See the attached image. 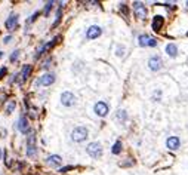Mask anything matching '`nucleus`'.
<instances>
[{
	"instance_id": "f257e3e1",
	"label": "nucleus",
	"mask_w": 188,
	"mask_h": 175,
	"mask_svg": "<svg viewBox=\"0 0 188 175\" xmlns=\"http://www.w3.org/2000/svg\"><path fill=\"white\" fill-rule=\"evenodd\" d=\"M89 135V131L85 126H77V128L73 129V132H71V140L76 141V142H82V141H85L88 138Z\"/></svg>"
},
{
	"instance_id": "f03ea898",
	"label": "nucleus",
	"mask_w": 188,
	"mask_h": 175,
	"mask_svg": "<svg viewBox=\"0 0 188 175\" xmlns=\"http://www.w3.org/2000/svg\"><path fill=\"white\" fill-rule=\"evenodd\" d=\"M86 152H88L89 156H92L93 159H98L102 156V147H101L99 142H90L88 145V149H86Z\"/></svg>"
},
{
	"instance_id": "7ed1b4c3",
	"label": "nucleus",
	"mask_w": 188,
	"mask_h": 175,
	"mask_svg": "<svg viewBox=\"0 0 188 175\" xmlns=\"http://www.w3.org/2000/svg\"><path fill=\"white\" fill-rule=\"evenodd\" d=\"M138 43H139V46H151L154 47L157 46V40H155L154 37H150L148 34H141L138 37Z\"/></svg>"
},
{
	"instance_id": "20e7f679",
	"label": "nucleus",
	"mask_w": 188,
	"mask_h": 175,
	"mask_svg": "<svg viewBox=\"0 0 188 175\" xmlns=\"http://www.w3.org/2000/svg\"><path fill=\"white\" fill-rule=\"evenodd\" d=\"M133 13H135V16L138 19H145L147 18V9H145L144 5L139 3V2H135L133 3Z\"/></svg>"
},
{
	"instance_id": "39448f33",
	"label": "nucleus",
	"mask_w": 188,
	"mask_h": 175,
	"mask_svg": "<svg viewBox=\"0 0 188 175\" xmlns=\"http://www.w3.org/2000/svg\"><path fill=\"white\" fill-rule=\"evenodd\" d=\"M148 67H150L151 71H158L163 67V61H162V58L158 55H154V57H151L148 59Z\"/></svg>"
},
{
	"instance_id": "423d86ee",
	"label": "nucleus",
	"mask_w": 188,
	"mask_h": 175,
	"mask_svg": "<svg viewBox=\"0 0 188 175\" xmlns=\"http://www.w3.org/2000/svg\"><path fill=\"white\" fill-rule=\"evenodd\" d=\"M101 34H102V28L98 27V25H92V27H89L86 30V39H89V40L98 39Z\"/></svg>"
},
{
	"instance_id": "0eeeda50",
	"label": "nucleus",
	"mask_w": 188,
	"mask_h": 175,
	"mask_svg": "<svg viewBox=\"0 0 188 175\" xmlns=\"http://www.w3.org/2000/svg\"><path fill=\"white\" fill-rule=\"evenodd\" d=\"M93 110H95V113L98 114L99 117H105L108 114V104L107 103H104V101H99V103H96L95 107H93Z\"/></svg>"
},
{
	"instance_id": "6e6552de",
	"label": "nucleus",
	"mask_w": 188,
	"mask_h": 175,
	"mask_svg": "<svg viewBox=\"0 0 188 175\" xmlns=\"http://www.w3.org/2000/svg\"><path fill=\"white\" fill-rule=\"evenodd\" d=\"M54 82H55V74L46 73V74H43V76L37 80V85H40V86H50Z\"/></svg>"
},
{
	"instance_id": "1a4fd4ad",
	"label": "nucleus",
	"mask_w": 188,
	"mask_h": 175,
	"mask_svg": "<svg viewBox=\"0 0 188 175\" xmlns=\"http://www.w3.org/2000/svg\"><path fill=\"white\" fill-rule=\"evenodd\" d=\"M74 101H76V98H74V95L71 92H64L61 95V103H62V105H65V107L74 105Z\"/></svg>"
},
{
	"instance_id": "9d476101",
	"label": "nucleus",
	"mask_w": 188,
	"mask_h": 175,
	"mask_svg": "<svg viewBox=\"0 0 188 175\" xmlns=\"http://www.w3.org/2000/svg\"><path fill=\"white\" fill-rule=\"evenodd\" d=\"M181 145V140L178 137H169L166 141V147L169 150H178Z\"/></svg>"
},
{
	"instance_id": "9b49d317",
	"label": "nucleus",
	"mask_w": 188,
	"mask_h": 175,
	"mask_svg": "<svg viewBox=\"0 0 188 175\" xmlns=\"http://www.w3.org/2000/svg\"><path fill=\"white\" fill-rule=\"evenodd\" d=\"M163 24H165V19H163V16H160V15H155L154 18H153L151 27H153V30H154L155 33H157V31H160V30L163 28Z\"/></svg>"
},
{
	"instance_id": "f8f14e48",
	"label": "nucleus",
	"mask_w": 188,
	"mask_h": 175,
	"mask_svg": "<svg viewBox=\"0 0 188 175\" xmlns=\"http://www.w3.org/2000/svg\"><path fill=\"white\" fill-rule=\"evenodd\" d=\"M28 129H30V126H28V119H27V116H21L19 120H18V131L22 132V134H27Z\"/></svg>"
},
{
	"instance_id": "ddd939ff",
	"label": "nucleus",
	"mask_w": 188,
	"mask_h": 175,
	"mask_svg": "<svg viewBox=\"0 0 188 175\" xmlns=\"http://www.w3.org/2000/svg\"><path fill=\"white\" fill-rule=\"evenodd\" d=\"M47 163L50 165V166H54V168H58L59 165L62 163V159H61V156H58V154H50V156L47 157Z\"/></svg>"
},
{
	"instance_id": "4468645a",
	"label": "nucleus",
	"mask_w": 188,
	"mask_h": 175,
	"mask_svg": "<svg viewBox=\"0 0 188 175\" xmlns=\"http://www.w3.org/2000/svg\"><path fill=\"white\" fill-rule=\"evenodd\" d=\"M16 24H18V16H16V15H11V16L6 19L5 25H6L8 30H13V28L16 27Z\"/></svg>"
},
{
	"instance_id": "2eb2a0df",
	"label": "nucleus",
	"mask_w": 188,
	"mask_h": 175,
	"mask_svg": "<svg viewBox=\"0 0 188 175\" xmlns=\"http://www.w3.org/2000/svg\"><path fill=\"white\" fill-rule=\"evenodd\" d=\"M166 54L169 55V57L175 58V57L178 55V46L175 45V43H169V45H166Z\"/></svg>"
},
{
	"instance_id": "dca6fc26",
	"label": "nucleus",
	"mask_w": 188,
	"mask_h": 175,
	"mask_svg": "<svg viewBox=\"0 0 188 175\" xmlns=\"http://www.w3.org/2000/svg\"><path fill=\"white\" fill-rule=\"evenodd\" d=\"M31 71H33V67L31 65H25L24 68H22V71H21V79H22V82H25L28 77H30V74H31Z\"/></svg>"
},
{
	"instance_id": "f3484780",
	"label": "nucleus",
	"mask_w": 188,
	"mask_h": 175,
	"mask_svg": "<svg viewBox=\"0 0 188 175\" xmlns=\"http://www.w3.org/2000/svg\"><path fill=\"white\" fill-rule=\"evenodd\" d=\"M117 120L124 123V122L127 120V113H126L124 110H119V111H117Z\"/></svg>"
},
{
	"instance_id": "a211bd4d",
	"label": "nucleus",
	"mask_w": 188,
	"mask_h": 175,
	"mask_svg": "<svg viewBox=\"0 0 188 175\" xmlns=\"http://www.w3.org/2000/svg\"><path fill=\"white\" fill-rule=\"evenodd\" d=\"M37 154V147L36 145H27V156L28 157H34Z\"/></svg>"
},
{
	"instance_id": "6ab92c4d",
	"label": "nucleus",
	"mask_w": 188,
	"mask_h": 175,
	"mask_svg": "<svg viewBox=\"0 0 188 175\" xmlns=\"http://www.w3.org/2000/svg\"><path fill=\"white\" fill-rule=\"evenodd\" d=\"M111 152H113V154H119V153L122 152V141H116L114 145H113V149H111Z\"/></svg>"
},
{
	"instance_id": "aec40b11",
	"label": "nucleus",
	"mask_w": 188,
	"mask_h": 175,
	"mask_svg": "<svg viewBox=\"0 0 188 175\" xmlns=\"http://www.w3.org/2000/svg\"><path fill=\"white\" fill-rule=\"evenodd\" d=\"M15 105H16V103H15V101H9V104L6 105V113H8V114H11L12 111H13Z\"/></svg>"
},
{
	"instance_id": "412c9836",
	"label": "nucleus",
	"mask_w": 188,
	"mask_h": 175,
	"mask_svg": "<svg viewBox=\"0 0 188 175\" xmlns=\"http://www.w3.org/2000/svg\"><path fill=\"white\" fill-rule=\"evenodd\" d=\"M52 6H54V2H47L46 6H44V15H49V12L52 11Z\"/></svg>"
},
{
	"instance_id": "4be33fe9",
	"label": "nucleus",
	"mask_w": 188,
	"mask_h": 175,
	"mask_svg": "<svg viewBox=\"0 0 188 175\" xmlns=\"http://www.w3.org/2000/svg\"><path fill=\"white\" fill-rule=\"evenodd\" d=\"M18 57H19V49H16V51H13L11 55V61L13 62V61H16L18 59Z\"/></svg>"
},
{
	"instance_id": "5701e85b",
	"label": "nucleus",
	"mask_w": 188,
	"mask_h": 175,
	"mask_svg": "<svg viewBox=\"0 0 188 175\" xmlns=\"http://www.w3.org/2000/svg\"><path fill=\"white\" fill-rule=\"evenodd\" d=\"M6 73H8V68H6V67H2V68H0V79H3V77L6 76Z\"/></svg>"
},
{
	"instance_id": "b1692460",
	"label": "nucleus",
	"mask_w": 188,
	"mask_h": 175,
	"mask_svg": "<svg viewBox=\"0 0 188 175\" xmlns=\"http://www.w3.org/2000/svg\"><path fill=\"white\" fill-rule=\"evenodd\" d=\"M39 15H40V13H39V12H36V13H34V15H33V16H31V18L28 19V23H27V24H31V23H34V19H36V18H37Z\"/></svg>"
},
{
	"instance_id": "393cba45",
	"label": "nucleus",
	"mask_w": 188,
	"mask_h": 175,
	"mask_svg": "<svg viewBox=\"0 0 188 175\" xmlns=\"http://www.w3.org/2000/svg\"><path fill=\"white\" fill-rule=\"evenodd\" d=\"M74 166H64V168H61L59 169V172H67V171H71Z\"/></svg>"
},
{
	"instance_id": "a878e982",
	"label": "nucleus",
	"mask_w": 188,
	"mask_h": 175,
	"mask_svg": "<svg viewBox=\"0 0 188 175\" xmlns=\"http://www.w3.org/2000/svg\"><path fill=\"white\" fill-rule=\"evenodd\" d=\"M123 11V13H124V16H127V8H126V5H122V8H120Z\"/></svg>"
},
{
	"instance_id": "bb28decb",
	"label": "nucleus",
	"mask_w": 188,
	"mask_h": 175,
	"mask_svg": "<svg viewBox=\"0 0 188 175\" xmlns=\"http://www.w3.org/2000/svg\"><path fill=\"white\" fill-rule=\"evenodd\" d=\"M11 40H12V36H6V37L3 39V42H5V43H9Z\"/></svg>"
},
{
	"instance_id": "cd10ccee",
	"label": "nucleus",
	"mask_w": 188,
	"mask_h": 175,
	"mask_svg": "<svg viewBox=\"0 0 188 175\" xmlns=\"http://www.w3.org/2000/svg\"><path fill=\"white\" fill-rule=\"evenodd\" d=\"M123 52H124V49H123V47H119V49H117V55H119V57H122Z\"/></svg>"
},
{
	"instance_id": "c85d7f7f",
	"label": "nucleus",
	"mask_w": 188,
	"mask_h": 175,
	"mask_svg": "<svg viewBox=\"0 0 188 175\" xmlns=\"http://www.w3.org/2000/svg\"><path fill=\"white\" fill-rule=\"evenodd\" d=\"M49 64H50V59H47L46 62L43 64V68H49Z\"/></svg>"
},
{
	"instance_id": "c756f323",
	"label": "nucleus",
	"mask_w": 188,
	"mask_h": 175,
	"mask_svg": "<svg viewBox=\"0 0 188 175\" xmlns=\"http://www.w3.org/2000/svg\"><path fill=\"white\" fill-rule=\"evenodd\" d=\"M2 154H3V153H2V149H0V159H2Z\"/></svg>"
},
{
	"instance_id": "7c9ffc66",
	"label": "nucleus",
	"mask_w": 188,
	"mask_h": 175,
	"mask_svg": "<svg viewBox=\"0 0 188 175\" xmlns=\"http://www.w3.org/2000/svg\"><path fill=\"white\" fill-rule=\"evenodd\" d=\"M2 57H3V52H0V58H2Z\"/></svg>"
},
{
	"instance_id": "2f4dec72",
	"label": "nucleus",
	"mask_w": 188,
	"mask_h": 175,
	"mask_svg": "<svg viewBox=\"0 0 188 175\" xmlns=\"http://www.w3.org/2000/svg\"><path fill=\"white\" fill-rule=\"evenodd\" d=\"M187 6H188V2H187Z\"/></svg>"
},
{
	"instance_id": "473e14b6",
	"label": "nucleus",
	"mask_w": 188,
	"mask_h": 175,
	"mask_svg": "<svg viewBox=\"0 0 188 175\" xmlns=\"http://www.w3.org/2000/svg\"><path fill=\"white\" fill-rule=\"evenodd\" d=\"M187 36H188V33H187Z\"/></svg>"
}]
</instances>
